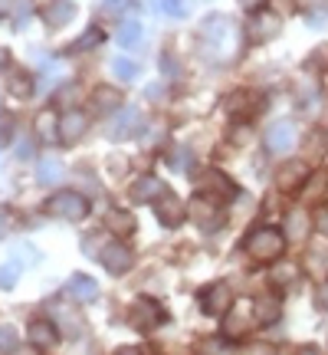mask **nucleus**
I'll return each mask as SVG.
<instances>
[{"mask_svg": "<svg viewBox=\"0 0 328 355\" xmlns=\"http://www.w3.org/2000/svg\"><path fill=\"white\" fill-rule=\"evenodd\" d=\"M250 326L253 322L246 313H230L227 322H224V336H227V339H243V336L250 332Z\"/></svg>", "mask_w": 328, "mask_h": 355, "instance_id": "23", "label": "nucleus"}, {"mask_svg": "<svg viewBox=\"0 0 328 355\" xmlns=\"http://www.w3.org/2000/svg\"><path fill=\"white\" fill-rule=\"evenodd\" d=\"M131 227H135V220L128 214H122V211H112V214H109V230H115V234H131Z\"/></svg>", "mask_w": 328, "mask_h": 355, "instance_id": "29", "label": "nucleus"}, {"mask_svg": "<svg viewBox=\"0 0 328 355\" xmlns=\"http://www.w3.org/2000/svg\"><path fill=\"white\" fill-rule=\"evenodd\" d=\"M7 86H10L13 96H30L33 76H30V73H24V69H10V76H7Z\"/></svg>", "mask_w": 328, "mask_h": 355, "instance_id": "26", "label": "nucleus"}, {"mask_svg": "<svg viewBox=\"0 0 328 355\" xmlns=\"http://www.w3.org/2000/svg\"><path fill=\"white\" fill-rule=\"evenodd\" d=\"M263 3H266V0H240V7H243V10H259Z\"/></svg>", "mask_w": 328, "mask_h": 355, "instance_id": "38", "label": "nucleus"}, {"mask_svg": "<svg viewBox=\"0 0 328 355\" xmlns=\"http://www.w3.org/2000/svg\"><path fill=\"white\" fill-rule=\"evenodd\" d=\"M33 132L43 141H56L60 139V112H39L33 122Z\"/></svg>", "mask_w": 328, "mask_h": 355, "instance_id": "20", "label": "nucleus"}, {"mask_svg": "<svg viewBox=\"0 0 328 355\" xmlns=\"http://www.w3.org/2000/svg\"><path fill=\"white\" fill-rule=\"evenodd\" d=\"M295 355H325V352H322V349H316V345H302Z\"/></svg>", "mask_w": 328, "mask_h": 355, "instance_id": "39", "label": "nucleus"}, {"mask_svg": "<svg viewBox=\"0 0 328 355\" xmlns=\"http://www.w3.org/2000/svg\"><path fill=\"white\" fill-rule=\"evenodd\" d=\"M282 30V20H279L276 13L269 10H256L250 20V40L253 43H266V40H273Z\"/></svg>", "mask_w": 328, "mask_h": 355, "instance_id": "9", "label": "nucleus"}, {"mask_svg": "<svg viewBox=\"0 0 328 355\" xmlns=\"http://www.w3.org/2000/svg\"><path fill=\"white\" fill-rule=\"evenodd\" d=\"M201 40H203V50L210 53L214 60H233V56H237V46H240V30H237V24H233L230 17L214 13V17L203 20Z\"/></svg>", "mask_w": 328, "mask_h": 355, "instance_id": "1", "label": "nucleus"}, {"mask_svg": "<svg viewBox=\"0 0 328 355\" xmlns=\"http://www.w3.org/2000/svg\"><path fill=\"white\" fill-rule=\"evenodd\" d=\"M46 211L63 217V220H82L89 214V201L79 191H56L50 201H46Z\"/></svg>", "mask_w": 328, "mask_h": 355, "instance_id": "3", "label": "nucleus"}, {"mask_svg": "<svg viewBox=\"0 0 328 355\" xmlns=\"http://www.w3.org/2000/svg\"><path fill=\"white\" fill-rule=\"evenodd\" d=\"M282 250H286V237L276 227H259L246 237V254L256 263H273L282 257Z\"/></svg>", "mask_w": 328, "mask_h": 355, "instance_id": "2", "label": "nucleus"}, {"mask_svg": "<svg viewBox=\"0 0 328 355\" xmlns=\"http://www.w3.org/2000/svg\"><path fill=\"white\" fill-rule=\"evenodd\" d=\"M66 296H73L76 303H95L99 300V283L92 277H86V273H76L66 283Z\"/></svg>", "mask_w": 328, "mask_h": 355, "instance_id": "11", "label": "nucleus"}, {"mask_svg": "<svg viewBox=\"0 0 328 355\" xmlns=\"http://www.w3.org/2000/svg\"><path fill=\"white\" fill-rule=\"evenodd\" d=\"M60 175H63V168H60V162H53V158H46V162H39L37 178L43 181V184H53V181H56Z\"/></svg>", "mask_w": 328, "mask_h": 355, "instance_id": "27", "label": "nucleus"}, {"mask_svg": "<svg viewBox=\"0 0 328 355\" xmlns=\"http://www.w3.org/2000/svg\"><path fill=\"white\" fill-rule=\"evenodd\" d=\"M3 60H7V53H3V50H0V63H3Z\"/></svg>", "mask_w": 328, "mask_h": 355, "instance_id": "42", "label": "nucleus"}, {"mask_svg": "<svg viewBox=\"0 0 328 355\" xmlns=\"http://www.w3.org/2000/svg\"><path fill=\"white\" fill-rule=\"evenodd\" d=\"M73 17H76V7L66 3V0H56V3H46V7H43V20H46V26H66Z\"/></svg>", "mask_w": 328, "mask_h": 355, "instance_id": "19", "label": "nucleus"}, {"mask_svg": "<svg viewBox=\"0 0 328 355\" xmlns=\"http://www.w3.org/2000/svg\"><path fill=\"white\" fill-rule=\"evenodd\" d=\"M128 322H131L135 329H141V332L161 326V322H164L161 303H158V300H152V296H141V300H135V303H131V309H128Z\"/></svg>", "mask_w": 328, "mask_h": 355, "instance_id": "5", "label": "nucleus"}, {"mask_svg": "<svg viewBox=\"0 0 328 355\" xmlns=\"http://www.w3.org/2000/svg\"><path fill=\"white\" fill-rule=\"evenodd\" d=\"M292 148H295V122L282 119L276 125H269V132H266V152L286 155V152H292Z\"/></svg>", "mask_w": 328, "mask_h": 355, "instance_id": "7", "label": "nucleus"}, {"mask_svg": "<svg viewBox=\"0 0 328 355\" xmlns=\"http://www.w3.org/2000/svg\"><path fill=\"white\" fill-rule=\"evenodd\" d=\"M138 128H141V115L135 109H125L109 125V139H131V135H138Z\"/></svg>", "mask_w": 328, "mask_h": 355, "instance_id": "16", "label": "nucleus"}, {"mask_svg": "<svg viewBox=\"0 0 328 355\" xmlns=\"http://www.w3.org/2000/svg\"><path fill=\"white\" fill-rule=\"evenodd\" d=\"M30 343L39 349H50L60 343V326L50 319H30Z\"/></svg>", "mask_w": 328, "mask_h": 355, "instance_id": "14", "label": "nucleus"}, {"mask_svg": "<svg viewBox=\"0 0 328 355\" xmlns=\"http://www.w3.org/2000/svg\"><path fill=\"white\" fill-rule=\"evenodd\" d=\"M154 211H158V220H161L164 227H177V224L184 220V204L171 194V188H167L161 198L154 201Z\"/></svg>", "mask_w": 328, "mask_h": 355, "instance_id": "10", "label": "nucleus"}, {"mask_svg": "<svg viewBox=\"0 0 328 355\" xmlns=\"http://www.w3.org/2000/svg\"><path fill=\"white\" fill-rule=\"evenodd\" d=\"M86 112H79V109H66L63 115H60V139L63 141H79L82 135H86Z\"/></svg>", "mask_w": 328, "mask_h": 355, "instance_id": "12", "label": "nucleus"}, {"mask_svg": "<svg viewBox=\"0 0 328 355\" xmlns=\"http://www.w3.org/2000/svg\"><path fill=\"white\" fill-rule=\"evenodd\" d=\"M286 227H289V237L305 241V237H309V214H302V211H292V214L286 217Z\"/></svg>", "mask_w": 328, "mask_h": 355, "instance_id": "25", "label": "nucleus"}, {"mask_svg": "<svg viewBox=\"0 0 328 355\" xmlns=\"http://www.w3.org/2000/svg\"><path fill=\"white\" fill-rule=\"evenodd\" d=\"M164 191H167V184H164L161 178L141 175V178H135V184H131V198L138 204H148V201H158Z\"/></svg>", "mask_w": 328, "mask_h": 355, "instance_id": "13", "label": "nucleus"}, {"mask_svg": "<svg viewBox=\"0 0 328 355\" xmlns=\"http://www.w3.org/2000/svg\"><path fill=\"white\" fill-rule=\"evenodd\" d=\"M0 352H17V332L10 326H0Z\"/></svg>", "mask_w": 328, "mask_h": 355, "instance_id": "30", "label": "nucleus"}, {"mask_svg": "<svg viewBox=\"0 0 328 355\" xmlns=\"http://www.w3.org/2000/svg\"><path fill=\"white\" fill-rule=\"evenodd\" d=\"M197 191H201L203 198H210V201H233L237 198V184L230 181L224 171H217V168H207L201 178H197Z\"/></svg>", "mask_w": 328, "mask_h": 355, "instance_id": "4", "label": "nucleus"}, {"mask_svg": "<svg viewBox=\"0 0 328 355\" xmlns=\"http://www.w3.org/2000/svg\"><path fill=\"white\" fill-rule=\"evenodd\" d=\"M99 260H102V266H105L109 273L122 277V273H128V270H131V263H135V254L128 250L125 243L109 241V243H105V250L99 254Z\"/></svg>", "mask_w": 328, "mask_h": 355, "instance_id": "8", "label": "nucleus"}, {"mask_svg": "<svg viewBox=\"0 0 328 355\" xmlns=\"http://www.w3.org/2000/svg\"><path fill=\"white\" fill-rule=\"evenodd\" d=\"M17 266H0V286H13L17 283Z\"/></svg>", "mask_w": 328, "mask_h": 355, "instance_id": "34", "label": "nucleus"}, {"mask_svg": "<svg viewBox=\"0 0 328 355\" xmlns=\"http://www.w3.org/2000/svg\"><path fill=\"white\" fill-rule=\"evenodd\" d=\"M158 3H161V10L167 13V17H184V13H188L184 0H158Z\"/></svg>", "mask_w": 328, "mask_h": 355, "instance_id": "32", "label": "nucleus"}, {"mask_svg": "<svg viewBox=\"0 0 328 355\" xmlns=\"http://www.w3.org/2000/svg\"><path fill=\"white\" fill-rule=\"evenodd\" d=\"M197 303L207 316H227L230 306H233V293H230L227 283H210L197 293Z\"/></svg>", "mask_w": 328, "mask_h": 355, "instance_id": "6", "label": "nucleus"}, {"mask_svg": "<svg viewBox=\"0 0 328 355\" xmlns=\"http://www.w3.org/2000/svg\"><path fill=\"white\" fill-rule=\"evenodd\" d=\"M92 105H95L99 112H112V109L122 105V96H118V89H112V86H99L95 96H92Z\"/></svg>", "mask_w": 328, "mask_h": 355, "instance_id": "21", "label": "nucleus"}, {"mask_svg": "<svg viewBox=\"0 0 328 355\" xmlns=\"http://www.w3.org/2000/svg\"><path fill=\"white\" fill-rule=\"evenodd\" d=\"M243 355H276V352H273L269 345H250V349H246Z\"/></svg>", "mask_w": 328, "mask_h": 355, "instance_id": "37", "label": "nucleus"}, {"mask_svg": "<svg viewBox=\"0 0 328 355\" xmlns=\"http://www.w3.org/2000/svg\"><path fill=\"white\" fill-rule=\"evenodd\" d=\"M279 313H282V306H279V296H256V303H253V319L256 322H263V326H269V322H276Z\"/></svg>", "mask_w": 328, "mask_h": 355, "instance_id": "18", "label": "nucleus"}, {"mask_svg": "<svg viewBox=\"0 0 328 355\" xmlns=\"http://www.w3.org/2000/svg\"><path fill=\"white\" fill-rule=\"evenodd\" d=\"M316 303H318V309H325L328 313V279L318 286V296H316Z\"/></svg>", "mask_w": 328, "mask_h": 355, "instance_id": "35", "label": "nucleus"}, {"mask_svg": "<svg viewBox=\"0 0 328 355\" xmlns=\"http://www.w3.org/2000/svg\"><path fill=\"white\" fill-rule=\"evenodd\" d=\"M302 181H305V165H302V162H286V165L276 171V188L279 191L302 188Z\"/></svg>", "mask_w": 328, "mask_h": 355, "instance_id": "17", "label": "nucleus"}, {"mask_svg": "<svg viewBox=\"0 0 328 355\" xmlns=\"http://www.w3.org/2000/svg\"><path fill=\"white\" fill-rule=\"evenodd\" d=\"M312 224H316V230L322 234V237H328V204H322L316 211V217H312Z\"/></svg>", "mask_w": 328, "mask_h": 355, "instance_id": "33", "label": "nucleus"}, {"mask_svg": "<svg viewBox=\"0 0 328 355\" xmlns=\"http://www.w3.org/2000/svg\"><path fill=\"white\" fill-rule=\"evenodd\" d=\"M95 43H102V33L92 26V30H89V37H79L76 43H73V53H76V50H92Z\"/></svg>", "mask_w": 328, "mask_h": 355, "instance_id": "31", "label": "nucleus"}, {"mask_svg": "<svg viewBox=\"0 0 328 355\" xmlns=\"http://www.w3.org/2000/svg\"><path fill=\"white\" fill-rule=\"evenodd\" d=\"M115 40H118V46H125V50H135V46L141 43V24H138V20H125V24L118 26Z\"/></svg>", "mask_w": 328, "mask_h": 355, "instance_id": "22", "label": "nucleus"}, {"mask_svg": "<svg viewBox=\"0 0 328 355\" xmlns=\"http://www.w3.org/2000/svg\"><path fill=\"white\" fill-rule=\"evenodd\" d=\"M10 3H13V0H0V13H7V10H10Z\"/></svg>", "mask_w": 328, "mask_h": 355, "instance_id": "41", "label": "nucleus"}, {"mask_svg": "<svg viewBox=\"0 0 328 355\" xmlns=\"http://www.w3.org/2000/svg\"><path fill=\"white\" fill-rule=\"evenodd\" d=\"M269 279H273V286L286 290V286H292V283L299 279V266H295V263H282V266H276V270L269 273Z\"/></svg>", "mask_w": 328, "mask_h": 355, "instance_id": "24", "label": "nucleus"}, {"mask_svg": "<svg viewBox=\"0 0 328 355\" xmlns=\"http://www.w3.org/2000/svg\"><path fill=\"white\" fill-rule=\"evenodd\" d=\"M53 309V316H56V326H60V332L63 336H82V316H79L76 309H69V306H63V303H53L50 306Z\"/></svg>", "mask_w": 328, "mask_h": 355, "instance_id": "15", "label": "nucleus"}, {"mask_svg": "<svg viewBox=\"0 0 328 355\" xmlns=\"http://www.w3.org/2000/svg\"><path fill=\"white\" fill-rule=\"evenodd\" d=\"M112 73L122 83H128V79L138 76V63H131V60H112Z\"/></svg>", "mask_w": 328, "mask_h": 355, "instance_id": "28", "label": "nucleus"}, {"mask_svg": "<svg viewBox=\"0 0 328 355\" xmlns=\"http://www.w3.org/2000/svg\"><path fill=\"white\" fill-rule=\"evenodd\" d=\"M112 355H141L138 349H131V345H122V349H115Z\"/></svg>", "mask_w": 328, "mask_h": 355, "instance_id": "40", "label": "nucleus"}, {"mask_svg": "<svg viewBox=\"0 0 328 355\" xmlns=\"http://www.w3.org/2000/svg\"><path fill=\"white\" fill-rule=\"evenodd\" d=\"M7 230H10V214H7V211L0 207V241L7 237Z\"/></svg>", "mask_w": 328, "mask_h": 355, "instance_id": "36", "label": "nucleus"}]
</instances>
